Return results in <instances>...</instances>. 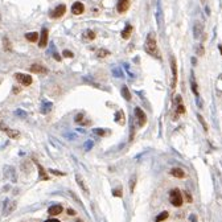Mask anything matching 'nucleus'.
<instances>
[{
  "instance_id": "1",
  "label": "nucleus",
  "mask_w": 222,
  "mask_h": 222,
  "mask_svg": "<svg viewBox=\"0 0 222 222\" xmlns=\"http://www.w3.org/2000/svg\"><path fill=\"white\" fill-rule=\"evenodd\" d=\"M144 50H146L149 56L155 57V58H157V59H161L160 50H159L157 42H156V36L153 32H149L147 35L146 42H144Z\"/></svg>"
},
{
  "instance_id": "2",
  "label": "nucleus",
  "mask_w": 222,
  "mask_h": 222,
  "mask_svg": "<svg viewBox=\"0 0 222 222\" xmlns=\"http://www.w3.org/2000/svg\"><path fill=\"white\" fill-rule=\"evenodd\" d=\"M169 201L173 206H181L183 205V196H181V192L178 189H172L169 192Z\"/></svg>"
},
{
  "instance_id": "3",
  "label": "nucleus",
  "mask_w": 222,
  "mask_h": 222,
  "mask_svg": "<svg viewBox=\"0 0 222 222\" xmlns=\"http://www.w3.org/2000/svg\"><path fill=\"white\" fill-rule=\"evenodd\" d=\"M169 64H170V70H172V89H175L177 85V64H176V58L173 56H169Z\"/></svg>"
},
{
  "instance_id": "4",
  "label": "nucleus",
  "mask_w": 222,
  "mask_h": 222,
  "mask_svg": "<svg viewBox=\"0 0 222 222\" xmlns=\"http://www.w3.org/2000/svg\"><path fill=\"white\" fill-rule=\"evenodd\" d=\"M135 118H136V122H138V126L143 127L147 123V115L140 107H136L135 109Z\"/></svg>"
},
{
  "instance_id": "5",
  "label": "nucleus",
  "mask_w": 222,
  "mask_h": 222,
  "mask_svg": "<svg viewBox=\"0 0 222 222\" xmlns=\"http://www.w3.org/2000/svg\"><path fill=\"white\" fill-rule=\"evenodd\" d=\"M15 78L17 79V82H20V83L24 85V86H29V85L32 83V77L28 75V74L16 73V74H15Z\"/></svg>"
},
{
  "instance_id": "6",
  "label": "nucleus",
  "mask_w": 222,
  "mask_h": 222,
  "mask_svg": "<svg viewBox=\"0 0 222 222\" xmlns=\"http://www.w3.org/2000/svg\"><path fill=\"white\" fill-rule=\"evenodd\" d=\"M65 12H66V7H65L64 4H59L58 7H56L54 9L50 12V17L52 19H58V17H62V16L65 15Z\"/></svg>"
},
{
  "instance_id": "7",
  "label": "nucleus",
  "mask_w": 222,
  "mask_h": 222,
  "mask_svg": "<svg viewBox=\"0 0 222 222\" xmlns=\"http://www.w3.org/2000/svg\"><path fill=\"white\" fill-rule=\"evenodd\" d=\"M48 37H49V32L46 28H42L41 30V36H40V41H38V46L40 48H45L48 45Z\"/></svg>"
},
{
  "instance_id": "8",
  "label": "nucleus",
  "mask_w": 222,
  "mask_h": 222,
  "mask_svg": "<svg viewBox=\"0 0 222 222\" xmlns=\"http://www.w3.org/2000/svg\"><path fill=\"white\" fill-rule=\"evenodd\" d=\"M15 207H16V202H15V201L5 200V202H4V210H3V214H4V215L11 214V213H12L13 210H15Z\"/></svg>"
},
{
  "instance_id": "9",
  "label": "nucleus",
  "mask_w": 222,
  "mask_h": 222,
  "mask_svg": "<svg viewBox=\"0 0 222 222\" xmlns=\"http://www.w3.org/2000/svg\"><path fill=\"white\" fill-rule=\"evenodd\" d=\"M204 33V24L201 21H196L194 27H193V35H194V38H200Z\"/></svg>"
},
{
  "instance_id": "10",
  "label": "nucleus",
  "mask_w": 222,
  "mask_h": 222,
  "mask_svg": "<svg viewBox=\"0 0 222 222\" xmlns=\"http://www.w3.org/2000/svg\"><path fill=\"white\" fill-rule=\"evenodd\" d=\"M130 8V0H119L118 4H116V9L119 13H124L127 12Z\"/></svg>"
},
{
  "instance_id": "11",
  "label": "nucleus",
  "mask_w": 222,
  "mask_h": 222,
  "mask_svg": "<svg viewBox=\"0 0 222 222\" xmlns=\"http://www.w3.org/2000/svg\"><path fill=\"white\" fill-rule=\"evenodd\" d=\"M83 11H85V5L81 1H75L72 5V12L74 15H81V13H83Z\"/></svg>"
},
{
  "instance_id": "12",
  "label": "nucleus",
  "mask_w": 222,
  "mask_h": 222,
  "mask_svg": "<svg viewBox=\"0 0 222 222\" xmlns=\"http://www.w3.org/2000/svg\"><path fill=\"white\" fill-rule=\"evenodd\" d=\"M30 72H32V73H38V74H46L48 69L45 66H42V65H40V64H33L32 66H30Z\"/></svg>"
},
{
  "instance_id": "13",
  "label": "nucleus",
  "mask_w": 222,
  "mask_h": 222,
  "mask_svg": "<svg viewBox=\"0 0 222 222\" xmlns=\"http://www.w3.org/2000/svg\"><path fill=\"white\" fill-rule=\"evenodd\" d=\"M75 181H77V184L81 186V189L83 190L85 193H89V188H87V185L83 181V177H82L81 175H75Z\"/></svg>"
},
{
  "instance_id": "14",
  "label": "nucleus",
  "mask_w": 222,
  "mask_h": 222,
  "mask_svg": "<svg viewBox=\"0 0 222 222\" xmlns=\"http://www.w3.org/2000/svg\"><path fill=\"white\" fill-rule=\"evenodd\" d=\"M61 212H62L61 205H53V206H50L49 209H48V213H49L50 215H58Z\"/></svg>"
},
{
  "instance_id": "15",
  "label": "nucleus",
  "mask_w": 222,
  "mask_h": 222,
  "mask_svg": "<svg viewBox=\"0 0 222 222\" xmlns=\"http://www.w3.org/2000/svg\"><path fill=\"white\" fill-rule=\"evenodd\" d=\"M132 25H130V24H127L126 25V28H124L123 30H122V38H124V40H127V38H130V36H131V33H132Z\"/></svg>"
},
{
  "instance_id": "16",
  "label": "nucleus",
  "mask_w": 222,
  "mask_h": 222,
  "mask_svg": "<svg viewBox=\"0 0 222 222\" xmlns=\"http://www.w3.org/2000/svg\"><path fill=\"white\" fill-rule=\"evenodd\" d=\"M190 86H192V91H193V94H194V95L198 98V86H197V82H196L193 73L190 74Z\"/></svg>"
},
{
  "instance_id": "17",
  "label": "nucleus",
  "mask_w": 222,
  "mask_h": 222,
  "mask_svg": "<svg viewBox=\"0 0 222 222\" xmlns=\"http://www.w3.org/2000/svg\"><path fill=\"white\" fill-rule=\"evenodd\" d=\"M170 175L175 176V177H177V178H184L185 173H184V170L181 169V168H172V169H170Z\"/></svg>"
},
{
  "instance_id": "18",
  "label": "nucleus",
  "mask_w": 222,
  "mask_h": 222,
  "mask_svg": "<svg viewBox=\"0 0 222 222\" xmlns=\"http://www.w3.org/2000/svg\"><path fill=\"white\" fill-rule=\"evenodd\" d=\"M0 128H1L3 131H4L5 133H7L9 138H13V139H16L19 136V132L17 131H15V130H9V128H7V127H3L1 124H0Z\"/></svg>"
},
{
  "instance_id": "19",
  "label": "nucleus",
  "mask_w": 222,
  "mask_h": 222,
  "mask_svg": "<svg viewBox=\"0 0 222 222\" xmlns=\"http://www.w3.org/2000/svg\"><path fill=\"white\" fill-rule=\"evenodd\" d=\"M120 93H122V96H123L126 101H131V93H130V90H128V87L124 85V86H122V90H120Z\"/></svg>"
},
{
  "instance_id": "20",
  "label": "nucleus",
  "mask_w": 222,
  "mask_h": 222,
  "mask_svg": "<svg viewBox=\"0 0 222 222\" xmlns=\"http://www.w3.org/2000/svg\"><path fill=\"white\" fill-rule=\"evenodd\" d=\"M53 104L52 102H42V107H41V112L42 114H48L50 110H52Z\"/></svg>"
},
{
  "instance_id": "21",
  "label": "nucleus",
  "mask_w": 222,
  "mask_h": 222,
  "mask_svg": "<svg viewBox=\"0 0 222 222\" xmlns=\"http://www.w3.org/2000/svg\"><path fill=\"white\" fill-rule=\"evenodd\" d=\"M25 38L30 42H36L37 40H38V35H37V32H30V33H27V35H25Z\"/></svg>"
},
{
  "instance_id": "22",
  "label": "nucleus",
  "mask_w": 222,
  "mask_h": 222,
  "mask_svg": "<svg viewBox=\"0 0 222 222\" xmlns=\"http://www.w3.org/2000/svg\"><path fill=\"white\" fill-rule=\"evenodd\" d=\"M36 165H37V168H38V170H40V178H41V180H48L49 177H48V175H46V172H45L44 168L40 165L38 163H36Z\"/></svg>"
},
{
  "instance_id": "23",
  "label": "nucleus",
  "mask_w": 222,
  "mask_h": 222,
  "mask_svg": "<svg viewBox=\"0 0 222 222\" xmlns=\"http://www.w3.org/2000/svg\"><path fill=\"white\" fill-rule=\"evenodd\" d=\"M4 173H5V176H11V178H12L13 183L16 181V176L13 175V168H11V167H5Z\"/></svg>"
},
{
  "instance_id": "24",
  "label": "nucleus",
  "mask_w": 222,
  "mask_h": 222,
  "mask_svg": "<svg viewBox=\"0 0 222 222\" xmlns=\"http://www.w3.org/2000/svg\"><path fill=\"white\" fill-rule=\"evenodd\" d=\"M168 215H169V213H168V212H161L160 214H159L157 217L155 218V221H156V222H161V221L167 220V218H168Z\"/></svg>"
},
{
  "instance_id": "25",
  "label": "nucleus",
  "mask_w": 222,
  "mask_h": 222,
  "mask_svg": "<svg viewBox=\"0 0 222 222\" xmlns=\"http://www.w3.org/2000/svg\"><path fill=\"white\" fill-rule=\"evenodd\" d=\"M3 44H4V49L7 50V52H12V45H11L9 40H8L7 37H4V38H3Z\"/></svg>"
},
{
  "instance_id": "26",
  "label": "nucleus",
  "mask_w": 222,
  "mask_h": 222,
  "mask_svg": "<svg viewBox=\"0 0 222 222\" xmlns=\"http://www.w3.org/2000/svg\"><path fill=\"white\" fill-rule=\"evenodd\" d=\"M83 37H85V38H87V40H90V41H91V40H94V38H95V33H94L93 30L87 29L86 32L83 33Z\"/></svg>"
},
{
  "instance_id": "27",
  "label": "nucleus",
  "mask_w": 222,
  "mask_h": 222,
  "mask_svg": "<svg viewBox=\"0 0 222 222\" xmlns=\"http://www.w3.org/2000/svg\"><path fill=\"white\" fill-rule=\"evenodd\" d=\"M109 54H110V52H109V50H106V49H99L98 52H96V56L101 57V58H103V57H106Z\"/></svg>"
},
{
  "instance_id": "28",
  "label": "nucleus",
  "mask_w": 222,
  "mask_h": 222,
  "mask_svg": "<svg viewBox=\"0 0 222 222\" xmlns=\"http://www.w3.org/2000/svg\"><path fill=\"white\" fill-rule=\"evenodd\" d=\"M197 118H198V120H200V123L202 124V127H204V130L205 131H207V126H206V122L204 120V118L201 116V114H197Z\"/></svg>"
},
{
  "instance_id": "29",
  "label": "nucleus",
  "mask_w": 222,
  "mask_h": 222,
  "mask_svg": "<svg viewBox=\"0 0 222 222\" xmlns=\"http://www.w3.org/2000/svg\"><path fill=\"white\" fill-rule=\"evenodd\" d=\"M112 74L115 77H118V78H120V77H123V72H122L120 69H118V67H115V69L112 70Z\"/></svg>"
},
{
  "instance_id": "30",
  "label": "nucleus",
  "mask_w": 222,
  "mask_h": 222,
  "mask_svg": "<svg viewBox=\"0 0 222 222\" xmlns=\"http://www.w3.org/2000/svg\"><path fill=\"white\" fill-rule=\"evenodd\" d=\"M93 132H94V133H96V135H99V136H103L104 133H106V131H104L103 128H94V130H93Z\"/></svg>"
},
{
  "instance_id": "31",
  "label": "nucleus",
  "mask_w": 222,
  "mask_h": 222,
  "mask_svg": "<svg viewBox=\"0 0 222 222\" xmlns=\"http://www.w3.org/2000/svg\"><path fill=\"white\" fill-rule=\"evenodd\" d=\"M62 56L66 57V58H72V57H74L73 52H70V50H64V52H62Z\"/></svg>"
},
{
  "instance_id": "32",
  "label": "nucleus",
  "mask_w": 222,
  "mask_h": 222,
  "mask_svg": "<svg viewBox=\"0 0 222 222\" xmlns=\"http://www.w3.org/2000/svg\"><path fill=\"white\" fill-rule=\"evenodd\" d=\"M93 141L91 140H87L86 141V143H85V151H89V149H91V148H93Z\"/></svg>"
},
{
  "instance_id": "33",
  "label": "nucleus",
  "mask_w": 222,
  "mask_h": 222,
  "mask_svg": "<svg viewBox=\"0 0 222 222\" xmlns=\"http://www.w3.org/2000/svg\"><path fill=\"white\" fill-rule=\"evenodd\" d=\"M135 183H136V177L133 176V178H131V181H130V190H131V192H133V188H135Z\"/></svg>"
},
{
  "instance_id": "34",
  "label": "nucleus",
  "mask_w": 222,
  "mask_h": 222,
  "mask_svg": "<svg viewBox=\"0 0 222 222\" xmlns=\"http://www.w3.org/2000/svg\"><path fill=\"white\" fill-rule=\"evenodd\" d=\"M50 172H52L53 175H56V176H65L64 172H59V170H56V169H50Z\"/></svg>"
},
{
  "instance_id": "35",
  "label": "nucleus",
  "mask_w": 222,
  "mask_h": 222,
  "mask_svg": "<svg viewBox=\"0 0 222 222\" xmlns=\"http://www.w3.org/2000/svg\"><path fill=\"white\" fill-rule=\"evenodd\" d=\"M197 53H198L200 56L204 54V48H202V45H198V46H197Z\"/></svg>"
},
{
  "instance_id": "36",
  "label": "nucleus",
  "mask_w": 222,
  "mask_h": 222,
  "mask_svg": "<svg viewBox=\"0 0 222 222\" xmlns=\"http://www.w3.org/2000/svg\"><path fill=\"white\" fill-rule=\"evenodd\" d=\"M15 114H17L19 116H22V118H24V116L27 115V112H24L22 110H16V112H15Z\"/></svg>"
},
{
  "instance_id": "37",
  "label": "nucleus",
  "mask_w": 222,
  "mask_h": 222,
  "mask_svg": "<svg viewBox=\"0 0 222 222\" xmlns=\"http://www.w3.org/2000/svg\"><path fill=\"white\" fill-rule=\"evenodd\" d=\"M82 119H83V114H78V115L75 116V119H74V120H75V122H79V120H82Z\"/></svg>"
},
{
  "instance_id": "38",
  "label": "nucleus",
  "mask_w": 222,
  "mask_h": 222,
  "mask_svg": "<svg viewBox=\"0 0 222 222\" xmlns=\"http://www.w3.org/2000/svg\"><path fill=\"white\" fill-rule=\"evenodd\" d=\"M189 220H190V222H197V217H196L194 214H190Z\"/></svg>"
},
{
  "instance_id": "39",
  "label": "nucleus",
  "mask_w": 222,
  "mask_h": 222,
  "mask_svg": "<svg viewBox=\"0 0 222 222\" xmlns=\"http://www.w3.org/2000/svg\"><path fill=\"white\" fill-rule=\"evenodd\" d=\"M53 57H54V59H57V61H61V56L58 53H53Z\"/></svg>"
},
{
  "instance_id": "40",
  "label": "nucleus",
  "mask_w": 222,
  "mask_h": 222,
  "mask_svg": "<svg viewBox=\"0 0 222 222\" xmlns=\"http://www.w3.org/2000/svg\"><path fill=\"white\" fill-rule=\"evenodd\" d=\"M114 194L118 196V197H120V196H122V192H120L119 189H115V190H114Z\"/></svg>"
},
{
  "instance_id": "41",
  "label": "nucleus",
  "mask_w": 222,
  "mask_h": 222,
  "mask_svg": "<svg viewBox=\"0 0 222 222\" xmlns=\"http://www.w3.org/2000/svg\"><path fill=\"white\" fill-rule=\"evenodd\" d=\"M67 214H72V215H74V214H75V212H74L73 209H67Z\"/></svg>"
},
{
  "instance_id": "42",
  "label": "nucleus",
  "mask_w": 222,
  "mask_h": 222,
  "mask_svg": "<svg viewBox=\"0 0 222 222\" xmlns=\"http://www.w3.org/2000/svg\"><path fill=\"white\" fill-rule=\"evenodd\" d=\"M185 194H186V200L189 201V202H192V197H190V194H189V193H185Z\"/></svg>"
},
{
  "instance_id": "43",
  "label": "nucleus",
  "mask_w": 222,
  "mask_h": 222,
  "mask_svg": "<svg viewBox=\"0 0 222 222\" xmlns=\"http://www.w3.org/2000/svg\"><path fill=\"white\" fill-rule=\"evenodd\" d=\"M45 222H59L58 220H54V218H50V220H48V221H45Z\"/></svg>"
},
{
  "instance_id": "44",
  "label": "nucleus",
  "mask_w": 222,
  "mask_h": 222,
  "mask_svg": "<svg viewBox=\"0 0 222 222\" xmlns=\"http://www.w3.org/2000/svg\"><path fill=\"white\" fill-rule=\"evenodd\" d=\"M218 49H220V52H221V54H222V45H218Z\"/></svg>"
},
{
  "instance_id": "45",
  "label": "nucleus",
  "mask_w": 222,
  "mask_h": 222,
  "mask_svg": "<svg viewBox=\"0 0 222 222\" xmlns=\"http://www.w3.org/2000/svg\"><path fill=\"white\" fill-rule=\"evenodd\" d=\"M75 222H82V221H79V220H77V221H75Z\"/></svg>"
},
{
  "instance_id": "46",
  "label": "nucleus",
  "mask_w": 222,
  "mask_h": 222,
  "mask_svg": "<svg viewBox=\"0 0 222 222\" xmlns=\"http://www.w3.org/2000/svg\"><path fill=\"white\" fill-rule=\"evenodd\" d=\"M201 1H206V0H201Z\"/></svg>"
}]
</instances>
